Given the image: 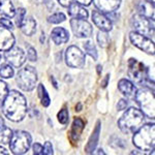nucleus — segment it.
Returning <instances> with one entry per match:
<instances>
[{
  "label": "nucleus",
  "mask_w": 155,
  "mask_h": 155,
  "mask_svg": "<svg viewBox=\"0 0 155 155\" xmlns=\"http://www.w3.org/2000/svg\"><path fill=\"white\" fill-rule=\"evenodd\" d=\"M1 107L4 116L14 122L22 121L28 111L25 96L16 90L8 91Z\"/></svg>",
  "instance_id": "1"
},
{
  "label": "nucleus",
  "mask_w": 155,
  "mask_h": 155,
  "mask_svg": "<svg viewBox=\"0 0 155 155\" xmlns=\"http://www.w3.org/2000/svg\"><path fill=\"white\" fill-rule=\"evenodd\" d=\"M134 134L132 143L137 149L145 152L153 151L155 145V125L153 123L142 125Z\"/></svg>",
  "instance_id": "2"
},
{
  "label": "nucleus",
  "mask_w": 155,
  "mask_h": 155,
  "mask_svg": "<svg viewBox=\"0 0 155 155\" xmlns=\"http://www.w3.org/2000/svg\"><path fill=\"white\" fill-rule=\"evenodd\" d=\"M145 115L141 110L130 107L121 116L118 121V126L125 134H134L144 124Z\"/></svg>",
  "instance_id": "3"
},
{
  "label": "nucleus",
  "mask_w": 155,
  "mask_h": 155,
  "mask_svg": "<svg viewBox=\"0 0 155 155\" xmlns=\"http://www.w3.org/2000/svg\"><path fill=\"white\" fill-rule=\"evenodd\" d=\"M134 98L145 116L153 119L155 116V99L153 90L148 87H143L137 90Z\"/></svg>",
  "instance_id": "4"
},
{
  "label": "nucleus",
  "mask_w": 155,
  "mask_h": 155,
  "mask_svg": "<svg viewBox=\"0 0 155 155\" xmlns=\"http://www.w3.org/2000/svg\"><path fill=\"white\" fill-rule=\"evenodd\" d=\"M31 136L29 132L24 130H16L12 132L11 143V151L14 154L21 155L25 154L31 147Z\"/></svg>",
  "instance_id": "5"
},
{
  "label": "nucleus",
  "mask_w": 155,
  "mask_h": 155,
  "mask_svg": "<svg viewBox=\"0 0 155 155\" xmlns=\"http://www.w3.org/2000/svg\"><path fill=\"white\" fill-rule=\"evenodd\" d=\"M18 86L24 91H32L37 83V72L32 66H25L17 74Z\"/></svg>",
  "instance_id": "6"
},
{
  "label": "nucleus",
  "mask_w": 155,
  "mask_h": 155,
  "mask_svg": "<svg viewBox=\"0 0 155 155\" xmlns=\"http://www.w3.org/2000/svg\"><path fill=\"white\" fill-rule=\"evenodd\" d=\"M128 76L134 84H144L147 77V68L141 62L136 59H129L128 62Z\"/></svg>",
  "instance_id": "7"
},
{
  "label": "nucleus",
  "mask_w": 155,
  "mask_h": 155,
  "mask_svg": "<svg viewBox=\"0 0 155 155\" xmlns=\"http://www.w3.org/2000/svg\"><path fill=\"white\" fill-rule=\"evenodd\" d=\"M131 25L137 33H141L145 36L154 35V24L151 19H148L142 15H134L131 19Z\"/></svg>",
  "instance_id": "8"
},
{
  "label": "nucleus",
  "mask_w": 155,
  "mask_h": 155,
  "mask_svg": "<svg viewBox=\"0 0 155 155\" xmlns=\"http://www.w3.org/2000/svg\"><path fill=\"white\" fill-rule=\"evenodd\" d=\"M66 64L72 68H83L85 65V54L76 46L68 47L65 53Z\"/></svg>",
  "instance_id": "9"
},
{
  "label": "nucleus",
  "mask_w": 155,
  "mask_h": 155,
  "mask_svg": "<svg viewBox=\"0 0 155 155\" xmlns=\"http://www.w3.org/2000/svg\"><path fill=\"white\" fill-rule=\"evenodd\" d=\"M129 39L131 44L136 46L137 48L142 50L143 52L150 55H154V42L149 38L148 36H145L141 33H137L136 31H132L129 34Z\"/></svg>",
  "instance_id": "10"
},
{
  "label": "nucleus",
  "mask_w": 155,
  "mask_h": 155,
  "mask_svg": "<svg viewBox=\"0 0 155 155\" xmlns=\"http://www.w3.org/2000/svg\"><path fill=\"white\" fill-rule=\"evenodd\" d=\"M71 26L74 34L77 37H80V38L89 37L92 34L91 24L87 22L85 19H71Z\"/></svg>",
  "instance_id": "11"
},
{
  "label": "nucleus",
  "mask_w": 155,
  "mask_h": 155,
  "mask_svg": "<svg viewBox=\"0 0 155 155\" xmlns=\"http://www.w3.org/2000/svg\"><path fill=\"white\" fill-rule=\"evenodd\" d=\"M6 61L14 67H21L26 61V55L25 52L19 47H12L9 50L5 51Z\"/></svg>",
  "instance_id": "12"
},
{
  "label": "nucleus",
  "mask_w": 155,
  "mask_h": 155,
  "mask_svg": "<svg viewBox=\"0 0 155 155\" xmlns=\"http://www.w3.org/2000/svg\"><path fill=\"white\" fill-rule=\"evenodd\" d=\"M15 36L9 29L0 26V51H7L15 45Z\"/></svg>",
  "instance_id": "13"
},
{
  "label": "nucleus",
  "mask_w": 155,
  "mask_h": 155,
  "mask_svg": "<svg viewBox=\"0 0 155 155\" xmlns=\"http://www.w3.org/2000/svg\"><path fill=\"white\" fill-rule=\"evenodd\" d=\"M92 21L98 27L101 31H111L112 29V22L107 16H104L102 12L99 11H93L92 12Z\"/></svg>",
  "instance_id": "14"
},
{
  "label": "nucleus",
  "mask_w": 155,
  "mask_h": 155,
  "mask_svg": "<svg viewBox=\"0 0 155 155\" xmlns=\"http://www.w3.org/2000/svg\"><path fill=\"white\" fill-rule=\"evenodd\" d=\"M92 1L97 9L106 14L114 12L116 9L119 8L121 4V0H92Z\"/></svg>",
  "instance_id": "15"
},
{
  "label": "nucleus",
  "mask_w": 155,
  "mask_h": 155,
  "mask_svg": "<svg viewBox=\"0 0 155 155\" xmlns=\"http://www.w3.org/2000/svg\"><path fill=\"white\" fill-rule=\"evenodd\" d=\"M118 89L124 96L128 97V98H134L137 92V88L134 84L126 79L120 80L118 83Z\"/></svg>",
  "instance_id": "16"
},
{
  "label": "nucleus",
  "mask_w": 155,
  "mask_h": 155,
  "mask_svg": "<svg viewBox=\"0 0 155 155\" xmlns=\"http://www.w3.org/2000/svg\"><path fill=\"white\" fill-rule=\"evenodd\" d=\"M51 37H52V41L56 45H63L68 41L69 33L67 30L62 28V27H56V28L52 30Z\"/></svg>",
  "instance_id": "17"
},
{
  "label": "nucleus",
  "mask_w": 155,
  "mask_h": 155,
  "mask_svg": "<svg viewBox=\"0 0 155 155\" xmlns=\"http://www.w3.org/2000/svg\"><path fill=\"white\" fill-rule=\"evenodd\" d=\"M137 8L140 15L148 19L154 20V3H152L151 1H147V0L140 1L137 4Z\"/></svg>",
  "instance_id": "18"
},
{
  "label": "nucleus",
  "mask_w": 155,
  "mask_h": 155,
  "mask_svg": "<svg viewBox=\"0 0 155 155\" xmlns=\"http://www.w3.org/2000/svg\"><path fill=\"white\" fill-rule=\"evenodd\" d=\"M68 14L69 16L74 19H85L88 18V12L87 9L81 5L80 3L71 2L68 6Z\"/></svg>",
  "instance_id": "19"
},
{
  "label": "nucleus",
  "mask_w": 155,
  "mask_h": 155,
  "mask_svg": "<svg viewBox=\"0 0 155 155\" xmlns=\"http://www.w3.org/2000/svg\"><path fill=\"white\" fill-rule=\"evenodd\" d=\"M20 28L22 29L24 34L28 36H31L32 34H34V32L36 31V22L35 20L31 17H27V18H24L23 22H22Z\"/></svg>",
  "instance_id": "20"
},
{
  "label": "nucleus",
  "mask_w": 155,
  "mask_h": 155,
  "mask_svg": "<svg viewBox=\"0 0 155 155\" xmlns=\"http://www.w3.org/2000/svg\"><path fill=\"white\" fill-rule=\"evenodd\" d=\"M99 132H101V122H97L96 127H95V130L93 131L92 136L90 137L89 142L86 146V152L89 154L93 153V151L96 148V145L98 143V139H99Z\"/></svg>",
  "instance_id": "21"
},
{
  "label": "nucleus",
  "mask_w": 155,
  "mask_h": 155,
  "mask_svg": "<svg viewBox=\"0 0 155 155\" xmlns=\"http://www.w3.org/2000/svg\"><path fill=\"white\" fill-rule=\"evenodd\" d=\"M12 136V130L7 127L4 123L3 119L0 118V143L6 145L9 143Z\"/></svg>",
  "instance_id": "22"
},
{
  "label": "nucleus",
  "mask_w": 155,
  "mask_h": 155,
  "mask_svg": "<svg viewBox=\"0 0 155 155\" xmlns=\"http://www.w3.org/2000/svg\"><path fill=\"white\" fill-rule=\"evenodd\" d=\"M15 6L11 0H0V14L7 18H12L15 16Z\"/></svg>",
  "instance_id": "23"
},
{
  "label": "nucleus",
  "mask_w": 155,
  "mask_h": 155,
  "mask_svg": "<svg viewBox=\"0 0 155 155\" xmlns=\"http://www.w3.org/2000/svg\"><path fill=\"white\" fill-rule=\"evenodd\" d=\"M84 128V122L82 121L81 119L77 118L74 121V124H72V130H71V137H74V140H79L80 134H81L82 130Z\"/></svg>",
  "instance_id": "24"
},
{
  "label": "nucleus",
  "mask_w": 155,
  "mask_h": 155,
  "mask_svg": "<svg viewBox=\"0 0 155 155\" xmlns=\"http://www.w3.org/2000/svg\"><path fill=\"white\" fill-rule=\"evenodd\" d=\"M14 76V68L11 64L7 63H1L0 61V77L3 79H9Z\"/></svg>",
  "instance_id": "25"
},
{
  "label": "nucleus",
  "mask_w": 155,
  "mask_h": 155,
  "mask_svg": "<svg viewBox=\"0 0 155 155\" xmlns=\"http://www.w3.org/2000/svg\"><path fill=\"white\" fill-rule=\"evenodd\" d=\"M38 95L41 97V104L44 107H49L50 104V97L47 93V90L42 85H39L38 86Z\"/></svg>",
  "instance_id": "26"
},
{
  "label": "nucleus",
  "mask_w": 155,
  "mask_h": 155,
  "mask_svg": "<svg viewBox=\"0 0 155 155\" xmlns=\"http://www.w3.org/2000/svg\"><path fill=\"white\" fill-rule=\"evenodd\" d=\"M84 50L89 56H91L94 60L97 59V51L96 48L94 47V45L91 41H86L84 44Z\"/></svg>",
  "instance_id": "27"
},
{
  "label": "nucleus",
  "mask_w": 155,
  "mask_h": 155,
  "mask_svg": "<svg viewBox=\"0 0 155 155\" xmlns=\"http://www.w3.org/2000/svg\"><path fill=\"white\" fill-rule=\"evenodd\" d=\"M66 19L65 15L62 14V12H56V14H53L52 16H50L48 18V22L51 24H59L64 22Z\"/></svg>",
  "instance_id": "28"
},
{
  "label": "nucleus",
  "mask_w": 155,
  "mask_h": 155,
  "mask_svg": "<svg viewBox=\"0 0 155 155\" xmlns=\"http://www.w3.org/2000/svg\"><path fill=\"white\" fill-rule=\"evenodd\" d=\"M25 15H26V11L23 7H20V8L16 9V12H15V22H16V25L18 27L21 26L22 22H23L25 18Z\"/></svg>",
  "instance_id": "29"
},
{
  "label": "nucleus",
  "mask_w": 155,
  "mask_h": 155,
  "mask_svg": "<svg viewBox=\"0 0 155 155\" xmlns=\"http://www.w3.org/2000/svg\"><path fill=\"white\" fill-rule=\"evenodd\" d=\"M97 41L101 48H106L109 44V35L106 31H99L97 34Z\"/></svg>",
  "instance_id": "30"
},
{
  "label": "nucleus",
  "mask_w": 155,
  "mask_h": 155,
  "mask_svg": "<svg viewBox=\"0 0 155 155\" xmlns=\"http://www.w3.org/2000/svg\"><path fill=\"white\" fill-rule=\"evenodd\" d=\"M7 93H8V88H7V85L2 82L0 80V107L2 106V102H3L4 98L6 97Z\"/></svg>",
  "instance_id": "31"
},
{
  "label": "nucleus",
  "mask_w": 155,
  "mask_h": 155,
  "mask_svg": "<svg viewBox=\"0 0 155 155\" xmlns=\"http://www.w3.org/2000/svg\"><path fill=\"white\" fill-rule=\"evenodd\" d=\"M68 112H67L66 109H63L58 113V120L61 124H66L68 122Z\"/></svg>",
  "instance_id": "32"
},
{
  "label": "nucleus",
  "mask_w": 155,
  "mask_h": 155,
  "mask_svg": "<svg viewBox=\"0 0 155 155\" xmlns=\"http://www.w3.org/2000/svg\"><path fill=\"white\" fill-rule=\"evenodd\" d=\"M0 24H1V26L5 27V28L9 30L14 29V24L12 23V21L7 18V17H2V18L0 19Z\"/></svg>",
  "instance_id": "33"
},
{
  "label": "nucleus",
  "mask_w": 155,
  "mask_h": 155,
  "mask_svg": "<svg viewBox=\"0 0 155 155\" xmlns=\"http://www.w3.org/2000/svg\"><path fill=\"white\" fill-rule=\"evenodd\" d=\"M27 58H28L30 61L34 62L36 61L37 59V55H36V51L35 49H33L32 47H29L28 51H27Z\"/></svg>",
  "instance_id": "34"
},
{
  "label": "nucleus",
  "mask_w": 155,
  "mask_h": 155,
  "mask_svg": "<svg viewBox=\"0 0 155 155\" xmlns=\"http://www.w3.org/2000/svg\"><path fill=\"white\" fill-rule=\"evenodd\" d=\"M53 147H52V144L50 142H46L44 146V155H51L53 154Z\"/></svg>",
  "instance_id": "35"
},
{
  "label": "nucleus",
  "mask_w": 155,
  "mask_h": 155,
  "mask_svg": "<svg viewBox=\"0 0 155 155\" xmlns=\"http://www.w3.org/2000/svg\"><path fill=\"white\" fill-rule=\"evenodd\" d=\"M33 154L34 155H42L44 154V147L41 144L35 143L33 145Z\"/></svg>",
  "instance_id": "36"
},
{
  "label": "nucleus",
  "mask_w": 155,
  "mask_h": 155,
  "mask_svg": "<svg viewBox=\"0 0 155 155\" xmlns=\"http://www.w3.org/2000/svg\"><path fill=\"white\" fill-rule=\"evenodd\" d=\"M127 104H128V102L125 99H120L118 101V104H117V109H118V111H122V110H125Z\"/></svg>",
  "instance_id": "37"
},
{
  "label": "nucleus",
  "mask_w": 155,
  "mask_h": 155,
  "mask_svg": "<svg viewBox=\"0 0 155 155\" xmlns=\"http://www.w3.org/2000/svg\"><path fill=\"white\" fill-rule=\"evenodd\" d=\"M57 1H58L62 6L68 7V6H69V4H71V2H72V0H57Z\"/></svg>",
  "instance_id": "38"
},
{
  "label": "nucleus",
  "mask_w": 155,
  "mask_h": 155,
  "mask_svg": "<svg viewBox=\"0 0 155 155\" xmlns=\"http://www.w3.org/2000/svg\"><path fill=\"white\" fill-rule=\"evenodd\" d=\"M78 3H80L81 5H84V6H88L91 4L92 0H77Z\"/></svg>",
  "instance_id": "39"
},
{
  "label": "nucleus",
  "mask_w": 155,
  "mask_h": 155,
  "mask_svg": "<svg viewBox=\"0 0 155 155\" xmlns=\"http://www.w3.org/2000/svg\"><path fill=\"white\" fill-rule=\"evenodd\" d=\"M2 154H3V155H7L8 153H7V151H6L5 149L2 148V147L0 146V155H2Z\"/></svg>",
  "instance_id": "40"
},
{
  "label": "nucleus",
  "mask_w": 155,
  "mask_h": 155,
  "mask_svg": "<svg viewBox=\"0 0 155 155\" xmlns=\"http://www.w3.org/2000/svg\"><path fill=\"white\" fill-rule=\"evenodd\" d=\"M96 154H102V155H104V154H106V153H104V152L102 151L101 149H99V150H98V152H96Z\"/></svg>",
  "instance_id": "41"
},
{
  "label": "nucleus",
  "mask_w": 155,
  "mask_h": 155,
  "mask_svg": "<svg viewBox=\"0 0 155 155\" xmlns=\"http://www.w3.org/2000/svg\"><path fill=\"white\" fill-rule=\"evenodd\" d=\"M101 65L97 66V71H98V74H101Z\"/></svg>",
  "instance_id": "42"
},
{
  "label": "nucleus",
  "mask_w": 155,
  "mask_h": 155,
  "mask_svg": "<svg viewBox=\"0 0 155 155\" xmlns=\"http://www.w3.org/2000/svg\"><path fill=\"white\" fill-rule=\"evenodd\" d=\"M151 2H152V3H154V0H151Z\"/></svg>",
  "instance_id": "43"
},
{
  "label": "nucleus",
  "mask_w": 155,
  "mask_h": 155,
  "mask_svg": "<svg viewBox=\"0 0 155 155\" xmlns=\"http://www.w3.org/2000/svg\"><path fill=\"white\" fill-rule=\"evenodd\" d=\"M0 61H1V56H0Z\"/></svg>",
  "instance_id": "44"
}]
</instances>
